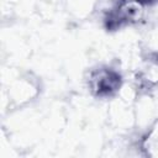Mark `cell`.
Masks as SVG:
<instances>
[{
    "label": "cell",
    "instance_id": "obj_1",
    "mask_svg": "<svg viewBox=\"0 0 158 158\" xmlns=\"http://www.w3.org/2000/svg\"><path fill=\"white\" fill-rule=\"evenodd\" d=\"M123 83L121 73L109 65H100L90 70L88 78V88L93 96L99 99H109L115 96Z\"/></svg>",
    "mask_w": 158,
    "mask_h": 158
},
{
    "label": "cell",
    "instance_id": "obj_2",
    "mask_svg": "<svg viewBox=\"0 0 158 158\" xmlns=\"http://www.w3.org/2000/svg\"><path fill=\"white\" fill-rule=\"evenodd\" d=\"M142 6L136 0H117L104 16V27L106 31H117L135 23Z\"/></svg>",
    "mask_w": 158,
    "mask_h": 158
},
{
    "label": "cell",
    "instance_id": "obj_3",
    "mask_svg": "<svg viewBox=\"0 0 158 158\" xmlns=\"http://www.w3.org/2000/svg\"><path fill=\"white\" fill-rule=\"evenodd\" d=\"M142 7L143 6H153L158 4V0H136Z\"/></svg>",
    "mask_w": 158,
    "mask_h": 158
}]
</instances>
